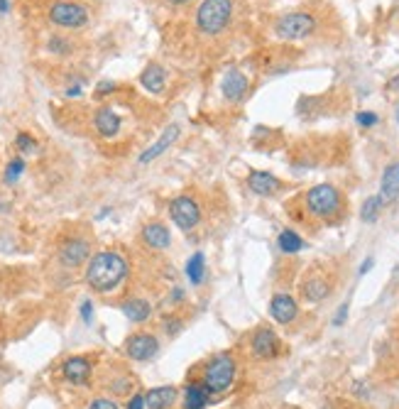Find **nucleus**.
Segmentation results:
<instances>
[{
    "label": "nucleus",
    "instance_id": "nucleus-28",
    "mask_svg": "<svg viewBox=\"0 0 399 409\" xmlns=\"http://www.w3.org/2000/svg\"><path fill=\"white\" fill-rule=\"evenodd\" d=\"M47 49L49 52H54V54H69L71 52V44L69 40H64V37H49V42H47Z\"/></svg>",
    "mask_w": 399,
    "mask_h": 409
},
{
    "label": "nucleus",
    "instance_id": "nucleus-21",
    "mask_svg": "<svg viewBox=\"0 0 399 409\" xmlns=\"http://www.w3.org/2000/svg\"><path fill=\"white\" fill-rule=\"evenodd\" d=\"M302 294H304V299L307 302H324L326 297L331 294V287H329V282L326 280H321V277H312V280H307L302 285Z\"/></svg>",
    "mask_w": 399,
    "mask_h": 409
},
{
    "label": "nucleus",
    "instance_id": "nucleus-30",
    "mask_svg": "<svg viewBox=\"0 0 399 409\" xmlns=\"http://www.w3.org/2000/svg\"><path fill=\"white\" fill-rule=\"evenodd\" d=\"M378 115L370 113V110H360V113L356 115V123L360 125V128H373V125H378Z\"/></svg>",
    "mask_w": 399,
    "mask_h": 409
},
{
    "label": "nucleus",
    "instance_id": "nucleus-25",
    "mask_svg": "<svg viewBox=\"0 0 399 409\" xmlns=\"http://www.w3.org/2000/svg\"><path fill=\"white\" fill-rule=\"evenodd\" d=\"M206 260H203V253H193L186 262V277H189L191 285H201L203 280V272H206Z\"/></svg>",
    "mask_w": 399,
    "mask_h": 409
},
{
    "label": "nucleus",
    "instance_id": "nucleus-13",
    "mask_svg": "<svg viewBox=\"0 0 399 409\" xmlns=\"http://www.w3.org/2000/svg\"><path fill=\"white\" fill-rule=\"evenodd\" d=\"M277 351H280V339L275 336L272 329H257L252 336V353L262 361L267 358H275Z\"/></svg>",
    "mask_w": 399,
    "mask_h": 409
},
{
    "label": "nucleus",
    "instance_id": "nucleus-9",
    "mask_svg": "<svg viewBox=\"0 0 399 409\" xmlns=\"http://www.w3.org/2000/svg\"><path fill=\"white\" fill-rule=\"evenodd\" d=\"M88 253H91V248H88L84 238H71V240H66L59 248V260H62V265H66V267H79V265H84L88 260Z\"/></svg>",
    "mask_w": 399,
    "mask_h": 409
},
{
    "label": "nucleus",
    "instance_id": "nucleus-33",
    "mask_svg": "<svg viewBox=\"0 0 399 409\" xmlns=\"http://www.w3.org/2000/svg\"><path fill=\"white\" fill-rule=\"evenodd\" d=\"M81 319H84L86 324H91V319H93V304L91 302H81Z\"/></svg>",
    "mask_w": 399,
    "mask_h": 409
},
{
    "label": "nucleus",
    "instance_id": "nucleus-39",
    "mask_svg": "<svg viewBox=\"0 0 399 409\" xmlns=\"http://www.w3.org/2000/svg\"><path fill=\"white\" fill-rule=\"evenodd\" d=\"M81 93V84H76V86H71L69 91H66V96H79Z\"/></svg>",
    "mask_w": 399,
    "mask_h": 409
},
{
    "label": "nucleus",
    "instance_id": "nucleus-43",
    "mask_svg": "<svg viewBox=\"0 0 399 409\" xmlns=\"http://www.w3.org/2000/svg\"><path fill=\"white\" fill-rule=\"evenodd\" d=\"M171 5H186V3H191V0H169Z\"/></svg>",
    "mask_w": 399,
    "mask_h": 409
},
{
    "label": "nucleus",
    "instance_id": "nucleus-38",
    "mask_svg": "<svg viewBox=\"0 0 399 409\" xmlns=\"http://www.w3.org/2000/svg\"><path fill=\"white\" fill-rule=\"evenodd\" d=\"M373 265H375V260H373V257H368V260H365V262H363V267H360V275L370 272V267H373Z\"/></svg>",
    "mask_w": 399,
    "mask_h": 409
},
{
    "label": "nucleus",
    "instance_id": "nucleus-26",
    "mask_svg": "<svg viewBox=\"0 0 399 409\" xmlns=\"http://www.w3.org/2000/svg\"><path fill=\"white\" fill-rule=\"evenodd\" d=\"M382 208H385V203H382L380 194H378V196L365 198L363 208H360V218H363L365 223H375V221H378V216H380Z\"/></svg>",
    "mask_w": 399,
    "mask_h": 409
},
{
    "label": "nucleus",
    "instance_id": "nucleus-10",
    "mask_svg": "<svg viewBox=\"0 0 399 409\" xmlns=\"http://www.w3.org/2000/svg\"><path fill=\"white\" fill-rule=\"evenodd\" d=\"M179 135H181L179 125H176V123L169 125V128L157 137V142H154L152 147H147V150L140 154V164H147V162H152V159H157L159 154H164L171 145H174L176 140H179Z\"/></svg>",
    "mask_w": 399,
    "mask_h": 409
},
{
    "label": "nucleus",
    "instance_id": "nucleus-32",
    "mask_svg": "<svg viewBox=\"0 0 399 409\" xmlns=\"http://www.w3.org/2000/svg\"><path fill=\"white\" fill-rule=\"evenodd\" d=\"M346 319H348V304H341L338 312H336V317H334V326H343L346 324Z\"/></svg>",
    "mask_w": 399,
    "mask_h": 409
},
{
    "label": "nucleus",
    "instance_id": "nucleus-40",
    "mask_svg": "<svg viewBox=\"0 0 399 409\" xmlns=\"http://www.w3.org/2000/svg\"><path fill=\"white\" fill-rule=\"evenodd\" d=\"M10 10V3L8 0H0V15H5Z\"/></svg>",
    "mask_w": 399,
    "mask_h": 409
},
{
    "label": "nucleus",
    "instance_id": "nucleus-24",
    "mask_svg": "<svg viewBox=\"0 0 399 409\" xmlns=\"http://www.w3.org/2000/svg\"><path fill=\"white\" fill-rule=\"evenodd\" d=\"M277 245H280V250L282 253H289V255H294V253H299L304 248V240H302V235L294 233V230H282L280 238H277Z\"/></svg>",
    "mask_w": 399,
    "mask_h": 409
},
{
    "label": "nucleus",
    "instance_id": "nucleus-7",
    "mask_svg": "<svg viewBox=\"0 0 399 409\" xmlns=\"http://www.w3.org/2000/svg\"><path fill=\"white\" fill-rule=\"evenodd\" d=\"M169 216L181 230H191L196 228L198 221H201V208H198V203L189 196H176L171 198L169 203Z\"/></svg>",
    "mask_w": 399,
    "mask_h": 409
},
{
    "label": "nucleus",
    "instance_id": "nucleus-8",
    "mask_svg": "<svg viewBox=\"0 0 399 409\" xmlns=\"http://www.w3.org/2000/svg\"><path fill=\"white\" fill-rule=\"evenodd\" d=\"M159 351V341L152 334H132L125 341V353L132 361H149Z\"/></svg>",
    "mask_w": 399,
    "mask_h": 409
},
{
    "label": "nucleus",
    "instance_id": "nucleus-29",
    "mask_svg": "<svg viewBox=\"0 0 399 409\" xmlns=\"http://www.w3.org/2000/svg\"><path fill=\"white\" fill-rule=\"evenodd\" d=\"M15 145H18L22 152H35L37 150V140L32 135H27V132H20V135L15 137Z\"/></svg>",
    "mask_w": 399,
    "mask_h": 409
},
{
    "label": "nucleus",
    "instance_id": "nucleus-37",
    "mask_svg": "<svg viewBox=\"0 0 399 409\" xmlns=\"http://www.w3.org/2000/svg\"><path fill=\"white\" fill-rule=\"evenodd\" d=\"M110 91H115V84L113 81H101V84H98V96H103V93H110Z\"/></svg>",
    "mask_w": 399,
    "mask_h": 409
},
{
    "label": "nucleus",
    "instance_id": "nucleus-17",
    "mask_svg": "<svg viewBox=\"0 0 399 409\" xmlns=\"http://www.w3.org/2000/svg\"><path fill=\"white\" fill-rule=\"evenodd\" d=\"M93 125H96V130L101 132L103 137H115L120 130V115L108 106L98 108L96 115H93Z\"/></svg>",
    "mask_w": 399,
    "mask_h": 409
},
{
    "label": "nucleus",
    "instance_id": "nucleus-31",
    "mask_svg": "<svg viewBox=\"0 0 399 409\" xmlns=\"http://www.w3.org/2000/svg\"><path fill=\"white\" fill-rule=\"evenodd\" d=\"M88 409H118V405H115L110 397H96V400L88 405Z\"/></svg>",
    "mask_w": 399,
    "mask_h": 409
},
{
    "label": "nucleus",
    "instance_id": "nucleus-6",
    "mask_svg": "<svg viewBox=\"0 0 399 409\" xmlns=\"http://www.w3.org/2000/svg\"><path fill=\"white\" fill-rule=\"evenodd\" d=\"M233 378H235V363L230 356H216L208 363L206 375H203V385L208 388V392H223L230 388Z\"/></svg>",
    "mask_w": 399,
    "mask_h": 409
},
{
    "label": "nucleus",
    "instance_id": "nucleus-12",
    "mask_svg": "<svg viewBox=\"0 0 399 409\" xmlns=\"http://www.w3.org/2000/svg\"><path fill=\"white\" fill-rule=\"evenodd\" d=\"M223 96L228 98L230 103H238L243 96L248 93V88H250V81H248V76L243 74L240 69H230L228 74L223 76Z\"/></svg>",
    "mask_w": 399,
    "mask_h": 409
},
{
    "label": "nucleus",
    "instance_id": "nucleus-16",
    "mask_svg": "<svg viewBox=\"0 0 399 409\" xmlns=\"http://www.w3.org/2000/svg\"><path fill=\"white\" fill-rule=\"evenodd\" d=\"M64 378L69 380L71 385H86L88 378H91V363L81 356H74L64 363Z\"/></svg>",
    "mask_w": 399,
    "mask_h": 409
},
{
    "label": "nucleus",
    "instance_id": "nucleus-36",
    "mask_svg": "<svg viewBox=\"0 0 399 409\" xmlns=\"http://www.w3.org/2000/svg\"><path fill=\"white\" fill-rule=\"evenodd\" d=\"M167 326H164V329H167V334H176V331L181 329V322L179 319H167V322H164Z\"/></svg>",
    "mask_w": 399,
    "mask_h": 409
},
{
    "label": "nucleus",
    "instance_id": "nucleus-42",
    "mask_svg": "<svg viewBox=\"0 0 399 409\" xmlns=\"http://www.w3.org/2000/svg\"><path fill=\"white\" fill-rule=\"evenodd\" d=\"M181 297H184V294H181V290H174V294H171V299H174V302H179Z\"/></svg>",
    "mask_w": 399,
    "mask_h": 409
},
{
    "label": "nucleus",
    "instance_id": "nucleus-1",
    "mask_svg": "<svg viewBox=\"0 0 399 409\" xmlns=\"http://www.w3.org/2000/svg\"><path fill=\"white\" fill-rule=\"evenodd\" d=\"M127 275V262L123 255H118V253H98V255L91 257V262H88L86 267V282L88 287H91L93 292H113L115 287L120 285V282L125 280Z\"/></svg>",
    "mask_w": 399,
    "mask_h": 409
},
{
    "label": "nucleus",
    "instance_id": "nucleus-35",
    "mask_svg": "<svg viewBox=\"0 0 399 409\" xmlns=\"http://www.w3.org/2000/svg\"><path fill=\"white\" fill-rule=\"evenodd\" d=\"M127 409H145V395H132L127 402Z\"/></svg>",
    "mask_w": 399,
    "mask_h": 409
},
{
    "label": "nucleus",
    "instance_id": "nucleus-11",
    "mask_svg": "<svg viewBox=\"0 0 399 409\" xmlns=\"http://www.w3.org/2000/svg\"><path fill=\"white\" fill-rule=\"evenodd\" d=\"M380 198L385 206L395 203L399 198V162H392L385 167L380 179Z\"/></svg>",
    "mask_w": 399,
    "mask_h": 409
},
{
    "label": "nucleus",
    "instance_id": "nucleus-27",
    "mask_svg": "<svg viewBox=\"0 0 399 409\" xmlns=\"http://www.w3.org/2000/svg\"><path fill=\"white\" fill-rule=\"evenodd\" d=\"M22 172H25V159H10L8 162V169H5V181L8 184H15V181L20 179Z\"/></svg>",
    "mask_w": 399,
    "mask_h": 409
},
{
    "label": "nucleus",
    "instance_id": "nucleus-18",
    "mask_svg": "<svg viewBox=\"0 0 399 409\" xmlns=\"http://www.w3.org/2000/svg\"><path fill=\"white\" fill-rule=\"evenodd\" d=\"M142 240H145L149 248H154V250H164V248L171 245V233L167 225L162 223H147L145 228H142Z\"/></svg>",
    "mask_w": 399,
    "mask_h": 409
},
{
    "label": "nucleus",
    "instance_id": "nucleus-34",
    "mask_svg": "<svg viewBox=\"0 0 399 409\" xmlns=\"http://www.w3.org/2000/svg\"><path fill=\"white\" fill-rule=\"evenodd\" d=\"M115 383H118V385H113V392H115V395H125V392L132 388V383H130V380H127V378L115 380Z\"/></svg>",
    "mask_w": 399,
    "mask_h": 409
},
{
    "label": "nucleus",
    "instance_id": "nucleus-20",
    "mask_svg": "<svg viewBox=\"0 0 399 409\" xmlns=\"http://www.w3.org/2000/svg\"><path fill=\"white\" fill-rule=\"evenodd\" d=\"M176 402V390L174 388H152L145 395V407L147 409H169Z\"/></svg>",
    "mask_w": 399,
    "mask_h": 409
},
{
    "label": "nucleus",
    "instance_id": "nucleus-15",
    "mask_svg": "<svg viewBox=\"0 0 399 409\" xmlns=\"http://www.w3.org/2000/svg\"><path fill=\"white\" fill-rule=\"evenodd\" d=\"M280 179L270 172H250V176H248V189L257 196H272L280 191Z\"/></svg>",
    "mask_w": 399,
    "mask_h": 409
},
{
    "label": "nucleus",
    "instance_id": "nucleus-41",
    "mask_svg": "<svg viewBox=\"0 0 399 409\" xmlns=\"http://www.w3.org/2000/svg\"><path fill=\"white\" fill-rule=\"evenodd\" d=\"M397 86H399V76H397V79H392L390 84H387V88H390V91H395Z\"/></svg>",
    "mask_w": 399,
    "mask_h": 409
},
{
    "label": "nucleus",
    "instance_id": "nucleus-5",
    "mask_svg": "<svg viewBox=\"0 0 399 409\" xmlns=\"http://www.w3.org/2000/svg\"><path fill=\"white\" fill-rule=\"evenodd\" d=\"M49 20L66 30H79L88 22V10L74 0H57L49 5Z\"/></svg>",
    "mask_w": 399,
    "mask_h": 409
},
{
    "label": "nucleus",
    "instance_id": "nucleus-44",
    "mask_svg": "<svg viewBox=\"0 0 399 409\" xmlns=\"http://www.w3.org/2000/svg\"><path fill=\"white\" fill-rule=\"evenodd\" d=\"M397 123H399V108H397Z\"/></svg>",
    "mask_w": 399,
    "mask_h": 409
},
{
    "label": "nucleus",
    "instance_id": "nucleus-23",
    "mask_svg": "<svg viewBox=\"0 0 399 409\" xmlns=\"http://www.w3.org/2000/svg\"><path fill=\"white\" fill-rule=\"evenodd\" d=\"M123 314L130 319L132 324H142V322H147V319H149L152 307H149V302H145V299H127L123 304Z\"/></svg>",
    "mask_w": 399,
    "mask_h": 409
},
{
    "label": "nucleus",
    "instance_id": "nucleus-4",
    "mask_svg": "<svg viewBox=\"0 0 399 409\" xmlns=\"http://www.w3.org/2000/svg\"><path fill=\"white\" fill-rule=\"evenodd\" d=\"M341 191L331 184H319L309 189L307 194V208L316 218H331L341 211Z\"/></svg>",
    "mask_w": 399,
    "mask_h": 409
},
{
    "label": "nucleus",
    "instance_id": "nucleus-14",
    "mask_svg": "<svg viewBox=\"0 0 399 409\" xmlns=\"http://www.w3.org/2000/svg\"><path fill=\"white\" fill-rule=\"evenodd\" d=\"M270 314H272L275 322L280 324H292L299 314V307L294 302V297L289 294H275L272 302H270Z\"/></svg>",
    "mask_w": 399,
    "mask_h": 409
},
{
    "label": "nucleus",
    "instance_id": "nucleus-22",
    "mask_svg": "<svg viewBox=\"0 0 399 409\" xmlns=\"http://www.w3.org/2000/svg\"><path fill=\"white\" fill-rule=\"evenodd\" d=\"M208 388L206 385H189V388L184 390V409H203L208 405Z\"/></svg>",
    "mask_w": 399,
    "mask_h": 409
},
{
    "label": "nucleus",
    "instance_id": "nucleus-2",
    "mask_svg": "<svg viewBox=\"0 0 399 409\" xmlns=\"http://www.w3.org/2000/svg\"><path fill=\"white\" fill-rule=\"evenodd\" d=\"M233 20V0H201L196 10V27L208 37L228 30Z\"/></svg>",
    "mask_w": 399,
    "mask_h": 409
},
{
    "label": "nucleus",
    "instance_id": "nucleus-3",
    "mask_svg": "<svg viewBox=\"0 0 399 409\" xmlns=\"http://www.w3.org/2000/svg\"><path fill=\"white\" fill-rule=\"evenodd\" d=\"M314 32H316V18L312 13H304V10L287 13L275 22V35L287 42L307 40V37H312Z\"/></svg>",
    "mask_w": 399,
    "mask_h": 409
},
{
    "label": "nucleus",
    "instance_id": "nucleus-19",
    "mask_svg": "<svg viewBox=\"0 0 399 409\" xmlns=\"http://www.w3.org/2000/svg\"><path fill=\"white\" fill-rule=\"evenodd\" d=\"M140 84L149 93H162L164 84H167V74H164V69L159 64H147L145 71L140 74Z\"/></svg>",
    "mask_w": 399,
    "mask_h": 409
}]
</instances>
